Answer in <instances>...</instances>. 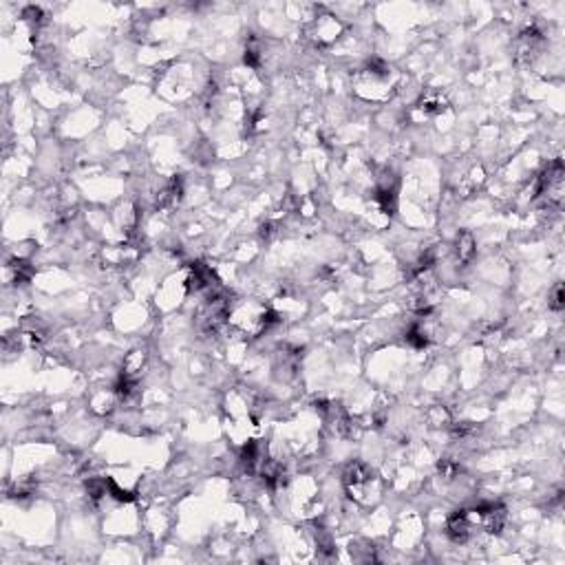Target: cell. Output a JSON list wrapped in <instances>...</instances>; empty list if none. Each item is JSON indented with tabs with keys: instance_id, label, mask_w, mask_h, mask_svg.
Instances as JSON below:
<instances>
[{
	"instance_id": "cell-1",
	"label": "cell",
	"mask_w": 565,
	"mask_h": 565,
	"mask_svg": "<svg viewBox=\"0 0 565 565\" xmlns=\"http://www.w3.org/2000/svg\"><path fill=\"white\" fill-rule=\"evenodd\" d=\"M472 252H475V241H472L470 234H461L457 239V254L464 260H468L472 256Z\"/></svg>"
},
{
	"instance_id": "cell-2",
	"label": "cell",
	"mask_w": 565,
	"mask_h": 565,
	"mask_svg": "<svg viewBox=\"0 0 565 565\" xmlns=\"http://www.w3.org/2000/svg\"><path fill=\"white\" fill-rule=\"evenodd\" d=\"M428 420H430L433 426H442V424L448 422V413H446L444 406H433V409L428 411Z\"/></svg>"
},
{
	"instance_id": "cell-3",
	"label": "cell",
	"mask_w": 565,
	"mask_h": 565,
	"mask_svg": "<svg viewBox=\"0 0 565 565\" xmlns=\"http://www.w3.org/2000/svg\"><path fill=\"white\" fill-rule=\"evenodd\" d=\"M552 309H561L563 307V287L561 285H556L554 287V296H552Z\"/></svg>"
}]
</instances>
